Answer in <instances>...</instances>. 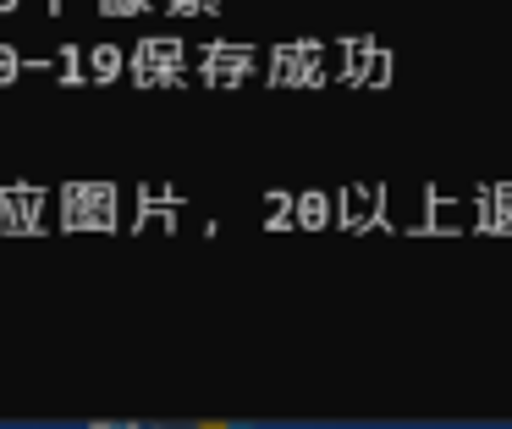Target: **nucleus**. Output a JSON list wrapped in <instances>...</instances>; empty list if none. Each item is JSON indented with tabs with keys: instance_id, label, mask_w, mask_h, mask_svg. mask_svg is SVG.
Returning a JSON list of instances; mask_svg holds the SVG:
<instances>
[{
	"instance_id": "obj_1",
	"label": "nucleus",
	"mask_w": 512,
	"mask_h": 429,
	"mask_svg": "<svg viewBox=\"0 0 512 429\" xmlns=\"http://www.w3.org/2000/svg\"><path fill=\"white\" fill-rule=\"evenodd\" d=\"M61 231L83 237V231H122V193L116 182H67L61 187Z\"/></svg>"
},
{
	"instance_id": "obj_2",
	"label": "nucleus",
	"mask_w": 512,
	"mask_h": 429,
	"mask_svg": "<svg viewBox=\"0 0 512 429\" xmlns=\"http://www.w3.org/2000/svg\"><path fill=\"white\" fill-rule=\"evenodd\" d=\"M127 77L138 88H182L188 83V44L177 33H155V39H138L127 55Z\"/></svg>"
},
{
	"instance_id": "obj_3",
	"label": "nucleus",
	"mask_w": 512,
	"mask_h": 429,
	"mask_svg": "<svg viewBox=\"0 0 512 429\" xmlns=\"http://www.w3.org/2000/svg\"><path fill=\"white\" fill-rule=\"evenodd\" d=\"M336 83L342 88H391L397 83V55L380 39L347 33V39L336 44Z\"/></svg>"
},
{
	"instance_id": "obj_4",
	"label": "nucleus",
	"mask_w": 512,
	"mask_h": 429,
	"mask_svg": "<svg viewBox=\"0 0 512 429\" xmlns=\"http://www.w3.org/2000/svg\"><path fill=\"white\" fill-rule=\"evenodd\" d=\"M336 226L347 237H364V231H380V237H397V220H391V187L386 182H353L336 193Z\"/></svg>"
},
{
	"instance_id": "obj_5",
	"label": "nucleus",
	"mask_w": 512,
	"mask_h": 429,
	"mask_svg": "<svg viewBox=\"0 0 512 429\" xmlns=\"http://www.w3.org/2000/svg\"><path fill=\"white\" fill-rule=\"evenodd\" d=\"M325 44L320 39H287L265 55V83L270 88H325Z\"/></svg>"
},
{
	"instance_id": "obj_6",
	"label": "nucleus",
	"mask_w": 512,
	"mask_h": 429,
	"mask_svg": "<svg viewBox=\"0 0 512 429\" xmlns=\"http://www.w3.org/2000/svg\"><path fill=\"white\" fill-rule=\"evenodd\" d=\"M259 77V50L243 39H210L199 44V83L204 88H243Z\"/></svg>"
},
{
	"instance_id": "obj_7",
	"label": "nucleus",
	"mask_w": 512,
	"mask_h": 429,
	"mask_svg": "<svg viewBox=\"0 0 512 429\" xmlns=\"http://www.w3.org/2000/svg\"><path fill=\"white\" fill-rule=\"evenodd\" d=\"M50 226V193L39 182H6L0 187V237H45Z\"/></svg>"
},
{
	"instance_id": "obj_8",
	"label": "nucleus",
	"mask_w": 512,
	"mask_h": 429,
	"mask_svg": "<svg viewBox=\"0 0 512 429\" xmlns=\"http://www.w3.org/2000/svg\"><path fill=\"white\" fill-rule=\"evenodd\" d=\"M182 204H188V198H182V187H149L144 182L133 193V226H127V231H133V237H144V231L155 226V231H166V237H171V231L182 226Z\"/></svg>"
},
{
	"instance_id": "obj_9",
	"label": "nucleus",
	"mask_w": 512,
	"mask_h": 429,
	"mask_svg": "<svg viewBox=\"0 0 512 429\" xmlns=\"http://www.w3.org/2000/svg\"><path fill=\"white\" fill-rule=\"evenodd\" d=\"M468 209H474L468 226H474L479 237H512V182H479L474 198H468Z\"/></svg>"
},
{
	"instance_id": "obj_10",
	"label": "nucleus",
	"mask_w": 512,
	"mask_h": 429,
	"mask_svg": "<svg viewBox=\"0 0 512 429\" xmlns=\"http://www.w3.org/2000/svg\"><path fill=\"white\" fill-rule=\"evenodd\" d=\"M408 237H463V209L441 182H424V215L413 226H402Z\"/></svg>"
},
{
	"instance_id": "obj_11",
	"label": "nucleus",
	"mask_w": 512,
	"mask_h": 429,
	"mask_svg": "<svg viewBox=\"0 0 512 429\" xmlns=\"http://www.w3.org/2000/svg\"><path fill=\"white\" fill-rule=\"evenodd\" d=\"M89 72H94V83H122V77H127V50H122V44H111V39L94 44V50H89Z\"/></svg>"
},
{
	"instance_id": "obj_12",
	"label": "nucleus",
	"mask_w": 512,
	"mask_h": 429,
	"mask_svg": "<svg viewBox=\"0 0 512 429\" xmlns=\"http://www.w3.org/2000/svg\"><path fill=\"white\" fill-rule=\"evenodd\" d=\"M325 226H336V198L298 193V231H325Z\"/></svg>"
},
{
	"instance_id": "obj_13",
	"label": "nucleus",
	"mask_w": 512,
	"mask_h": 429,
	"mask_svg": "<svg viewBox=\"0 0 512 429\" xmlns=\"http://www.w3.org/2000/svg\"><path fill=\"white\" fill-rule=\"evenodd\" d=\"M56 77H61L67 88L94 83V72H89V50H83V44H61V55H56Z\"/></svg>"
},
{
	"instance_id": "obj_14",
	"label": "nucleus",
	"mask_w": 512,
	"mask_h": 429,
	"mask_svg": "<svg viewBox=\"0 0 512 429\" xmlns=\"http://www.w3.org/2000/svg\"><path fill=\"white\" fill-rule=\"evenodd\" d=\"M45 66H56V61H39V55H17L12 44H0V88L17 83L23 72H45Z\"/></svg>"
},
{
	"instance_id": "obj_15",
	"label": "nucleus",
	"mask_w": 512,
	"mask_h": 429,
	"mask_svg": "<svg viewBox=\"0 0 512 429\" xmlns=\"http://www.w3.org/2000/svg\"><path fill=\"white\" fill-rule=\"evenodd\" d=\"M171 17H221V0H160Z\"/></svg>"
},
{
	"instance_id": "obj_16",
	"label": "nucleus",
	"mask_w": 512,
	"mask_h": 429,
	"mask_svg": "<svg viewBox=\"0 0 512 429\" xmlns=\"http://www.w3.org/2000/svg\"><path fill=\"white\" fill-rule=\"evenodd\" d=\"M94 6H100L105 17H149L155 0H94Z\"/></svg>"
},
{
	"instance_id": "obj_17",
	"label": "nucleus",
	"mask_w": 512,
	"mask_h": 429,
	"mask_svg": "<svg viewBox=\"0 0 512 429\" xmlns=\"http://www.w3.org/2000/svg\"><path fill=\"white\" fill-rule=\"evenodd\" d=\"M39 6H45V17H61V6H67V0H39Z\"/></svg>"
},
{
	"instance_id": "obj_18",
	"label": "nucleus",
	"mask_w": 512,
	"mask_h": 429,
	"mask_svg": "<svg viewBox=\"0 0 512 429\" xmlns=\"http://www.w3.org/2000/svg\"><path fill=\"white\" fill-rule=\"evenodd\" d=\"M17 6H23V0H0V11H17Z\"/></svg>"
}]
</instances>
